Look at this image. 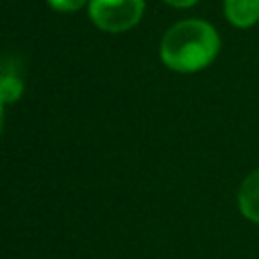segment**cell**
Returning a JSON list of instances; mask_svg holds the SVG:
<instances>
[{"instance_id":"3957f363","label":"cell","mask_w":259,"mask_h":259,"mask_svg":"<svg viewBox=\"0 0 259 259\" xmlns=\"http://www.w3.org/2000/svg\"><path fill=\"white\" fill-rule=\"evenodd\" d=\"M237 204L247 221L259 225V168L243 178L237 192Z\"/></svg>"},{"instance_id":"5b68a950","label":"cell","mask_w":259,"mask_h":259,"mask_svg":"<svg viewBox=\"0 0 259 259\" xmlns=\"http://www.w3.org/2000/svg\"><path fill=\"white\" fill-rule=\"evenodd\" d=\"M24 85L16 75H2L0 77V103H14L22 97Z\"/></svg>"},{"instance_id":"277c9868","label":"cell","mask_w":259,"mask_h":259,"mask_svg":"<svg viewBox=\"0 0 259 259\" xmlns=\"http://www.w3.org/2000/svg\"><path fill=\"white\" fill-rule=\"evenodd\" d=\"M223 12L231 26L245 30L259 22V0H223Z\"/></svg>"},{"instance_id":"ba28073f","label":"cell","mask_w":259,"mask_h":259,"mask_svg":"<svg viewBox=\"0 0 259 259\" xmlns=\"http://www.w3.org/2000/svg\"><path fill=\"white\" fill-rule=\"evenodd\" d=\"M2 121H4V105L0 103V132H2Z\"/></svg>"},{"instance_id":"7a4b0ae2","label":"cell","mask_w":259,"mask_h":259,"mask_svg":"<svg viewBox=\"0 0 259 259\" xmlns=\"http://www.w3.org/2000/svg\"><path fill=\"white\" fill-rule=\"evenodd\" d=\"M144 0H89L91 20L107 32H123L140 22Z\"/></svg>"},{"instance_id":"8992f818","label":"cell","mask_w":259,"mask_h":259,"mask_svg":"<svg viewBox=\"0 0 259 259\" xmlns=\"http://www.w3.org/2000/svg\"><path fill=\"white\" fill-rule=\"evenodd\" d=\"M57 12H75L89 0H47Z\"/></svg>"},{"instance_id":"6da1fadb","label":"cell","mask_w":259,"mask_h":259,"mask_svg":"<svg viewBox=\"0 0 259 259\" xmlns=\"http://www.w3.org/2000/svg\"><path fill=\"white\" fill-rule=\"evenodd\" d=\"M221 51L217 28L200 18H186L170 26L160 42L162 63L176 73H196L206 69Z\"/></svg>"},{"instance_id":"52a82bcc","label":"cell","mask_w":259,"mask_h":259,"mask_svg":"<svg viewBox=\"0 0 259 259\" xmlns=\"http://www.w3.org/2000/svg\"><path fill=\"white\" fill-rule=\"evenodd\" d=\"M166 4H170V6H174V8H190V6H194L198 0H164Z\"/></svg>"}]
</instances>
